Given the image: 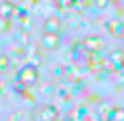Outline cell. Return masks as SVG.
I'll list each match as a JSON object with an SVG mask.
<instances>
[{
  "mask_svg": "<svg viewBox=\"0 0 124 121\" xmlns=\"http://www.w3.org/2000/svg\"><path fill=\"white\" fill-rule=\"evenodd\" d=\"M19 82L23 86H36L38 83V71L34 65H25L23 69L19 71Z\"/></svg>",
  "mask_w": 124,
  "mask_h": 121,
  "instance_id": "1",
  "label": "cell"
},
{
  "mask_svg": "<svg viewBox=\"0 0 124 121\" xmlns=\"http://www.w3.org/2000/svg\"><path fill=\"white\" fill-rule=\"evenodd\" d=\"M40 44L44 46L46 50H53V48H57V46H59V36L44 33V36H42V40H40Z\"/></svg>",
  "mask_w": 124,
  "mask_h": 121,
  "instance_id": "2",
  "label": "cell"
},
{
  "mask_svg": "<svg viewBox=\"0 0 124 121\" xmlns=\"http://www.w3.org/2000/svg\"><path fill=\"white\" fill-rule=\"evenodd\" d=\"M38 117H40V121H57V111L53 107H44V108H40Z\"/></svg>",
  "mask_w": 124,
  "mask_h": 121,
  "instance_id": "3",
  "label": "cell"
},
{
  "mask_svg": "<svg viewBox=\"0 0 124 121\" xmlns=\"http://www.w3.org/2000/svg\"><path fill=\"white\" fill-rule=\"evenodd\" d=\"M44 29H46V33H53V36H57L59 29H61V23H59V19H55V17L46 19V21H44Z\"/></svg>",
  "mask_w": 124,
  "mask_h": 121,
  "instance_id": "4",
  "label": "cell"
},
{
  "mask_svg": "<svg viewBox=\"0 0 124 121\" xmlns=\"http://www.w3.org/2000/svg\"><path fill=\"white\" fill-rule=\"evenodd\" d=\"M84 46L88 48V50H101V40L99 38H86Z\"/></svg>",
  "mask_w": 124,
  "mask_h": 121,
  "instance_id": "5",
  "label": "cell"
},
{
  "mask_svg": "<svg viewBox=\"0 0 124 121\" xmlns=\"http://www.w3.org/2000/svg\"><path fill=\"white\" fill-rule=\"evenodd\" d=\"M109 32L114 33L116 38H118V36H122V32H124V29H122V23H118V21H114V23H109Z\"/></svg>",
  "mask_w": 124,
  "mask_h": 121,
  "instance_id": "6",
  "label": "cell"
},
{
  "mask_svg": "<svg viewBox=\"0 0 124 121\" xmlns=\"http://www.w3.org/2000/svg\"><path fill=\"white\" fill-rule=\"evenodd\" d=\"M109 121H124V108H114Z\"/></svg>",
  "mask_w": 124,
  "mask_h": 121,
  "instance_id": "7",
  "label": "cell"
},
{
  "mask_svg": "<svg viewBox=\"0 0 124 121\" xmlns=\"http://www.w3.org/2000/svg\"><path fill=\"white\" fill-rule=\"evenodd\" d=\"M4 29H8V21L0 17V32H4Z\"/></svg>",
  "mask_w": 124,
  "mask_h": 121,
  "instance_id": "8",
  "label": "cell"
},
{
  "mask_svg": "<svg viewBox=\"0 0 124 121\" xmlns=\"http://www.w3.org/2000/svg\"><path fill=\"white\" fill-rule=\"evenodd\" d=\"M122 57H124V52H122Z\"/></svg>",
  "mask_w": 124,
  "mask_h": 121,
  "instance_id": "9",
  "label": "cell"
}]
</instances>
